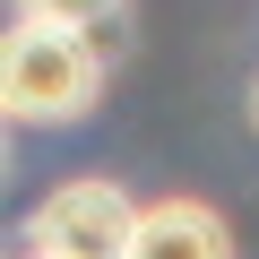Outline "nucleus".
Listing matches in <instances>:
<instances>
[{
    "instance_id": "obj_1",
    "label": "nucleus",
    "mask_w": 259,
    "mask_h": 259,
    "mask_svg": "<svg viewBox=\"0 0 259 259\" xmlns=\"http://www.w3.org/2000/svg\"><path fill=\"white\" fill-rule=\"evenodd\" d=\"M104 52L87 26H44V18H9V52H0V104L18 130H78L104 104Z\"/></svg>"
},
{
    "instance_id": "obj_2",
    "label": "nucleus",
    "mask_w": 259,
    "mask_h": 259,
    "mask_svg": "<svg viewBox=\"0 0 259 259\" xmlns=\"http://www.w3.org/2000/svg\"><path fill=\"white\" fill-rule=\"evenodd\" d=\"M130 233H139V199H130L121 182H104V173L61 182L18 225V242L26 250H52V259H130Z\"/></svg>"
},
{
    "instance_id": "obj_3",
    "label": "nucleus",
    "mask_w": 259,
    "mask_h": 259,
    "mask_svg": "<svg viewBox=\"0 0 259 259\" xmlns=\"http://www.w3.org/2000/svg\"><path fill=\"white\" fill-rule=\"evenodd\" d=\"M130 259H233V233L207 199H147L139 233H130Z\"/></svg>"
},
{
    "instance_id": "obj_4",
    "label": "nucleus",
    "mask_w": 259,
    "mask_h": 259,
    "mask_svg": "<svg viewBox=\"0 0 259 259\" xmlns=\"http://www.w3.org/2000/svg\"><path fill=\"white\" fill-rule=\"evenodd\" d=\"M130 9V0H9V18H44V26H87V35H104L112 18Z\"/></svg>"
},
{
    "instance_id": "obj_5",
    "label": "nucleus",
    "mask_w": 259,
    "mask_h": 259,
    "mask_svg": "<svg viewBox=\"0 0 259 259\" xmlns=\"http://www.w3.org/2000/svg\"><path fill=\"white\" fill-rule=\"evenodd\" d=\"M9 259H52V250H26V242H18V250H9Z\"/></svg>"
},
{
    "instance_id": "obj_6",
    "label": "nucleus",
    "mask_w": 259,
    "mask_h": 259,
    "mask_svg": "<svg viewBox=\"0 0 259 259\" xmlns=\"http://www.w3.org/2000/svg\"><path fill=\"white\" fill-rule=\"evenodd\" d=\"M250 130H259V78H250Z\"/></svg>"
}]
</instances>
